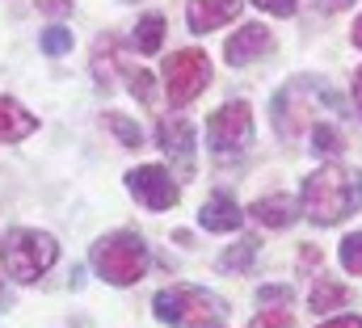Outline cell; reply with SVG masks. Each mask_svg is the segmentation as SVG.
I'll use <instances>...</instances> for the list:
<instances>
[{
  "mask_svg": "<svg viewBox=\"0 0 362 328\" xmlns=\"http://www.w3.org/2000/svg\"><path fill=\"white\" fill-rule=\"evenodd\" d=\"M299 206L308 211V219L316 223H341L350 219L362 206V177L341 168V164H325L316 168L308 181H303V194H299Z\"/></svg>",
  "mask_w": 362,
  "mask_h": 328,
  "instance_id": "cell-1",
  "label": "cell"
},
{
  "mask_svg": "<svg viewBox=\"0 0 362 328\" xmlns=\"http://www.w3.org/2000/svg\"><path fill=\"white\" fill-rule=\"evenodd\" d=\"M89 261L110 286H131L148 274V245L139 232H114V236L93 245Z\"/></svg>",
  "mask_w": 362,
  "mask_h": 328,
  "instance_id": "cell-2",
  "label": "cell"
},
{
  "mask_svg": "<svg viewBox=\"0 0 362 328\" xmlns=\"http://www.w3.org/2000/svg\"><path fill=\"white\" fill-rule=\"evenodd\" d=\"M156 320L173 328H206L223 316V299L202 291V286H169L152 299Z\"/></svg>",
  "mask_w": 362,
  "mask_h": 328,
  "instance_id": "cell-3",
  "label": "cell"
},
{
  "mask_svg": "<svg viewBox=\"0 0 362 328\" xmlns=\"http://www.w3.org/2000/svg\"><path fill=\"white\" fill-rule=\"evenodd\" d=\"M55 261H59V245L47 232L17 228V232L4 236V274L13 282H38Z\"/></svg>",
  "mask_w": 362,
  "mask_h": 328,
  "instance_id": "cell-4",
  "label": "cell"
},
{
  "mask_svg": "<svg viewBox=\"0 0 362 328\" xmlns=\"http://www.w3.org/2000/svg\"><path fill=\"white\" fill-rule=\"evenodd\" d=\"M206 84H211V59H206V51L185 47V51L165 59V93H169L173 110L189 105Z\"/></svg>",
  "mask_w": 362,
  "mask_h": 328,
  "instance_id": "cell-5",
  "label": "cell"
},
{
  "mask_svg": "<svg viewBox=\"0 0 362 328\" xmlns=\"http://www.w3.org/2000/svg\"><path fill=\"white\" fill-rule=\"evenodd\" d=\"M127 189H131L148 211H169V206H177V198H181L173 172L160 168V164H139V168H131V172H127Z\"/></svg>",
  "mask_w": 362,
  "mask_h": 328,
  "instance_id": "cell-6",
  "label": "cell"
},
{
  "mask_svg": "<svg viewBox=\"0 0 362 328\" xmlns=\"http://www.w3.org/2000/svg\"><path fill=\"white\" fill-rule=\"evenodd\" d=\"M249 135H253V114L245 101H228L223 110H215L206 118V139L215 152H236L249 144Z\"/></svg>",
  "mask_w": 362,
  "mask_h": 328,
  "instance_id": "cell-7",
  "label": "cell"
},
{
  "mask_svg": "<svg viewBox=\"0 0 362 328\" xmlns=\"http://www.w3.org/2000/svg\"><path fill=\"white\" fill-rule=\"evenodd\" d=\"M156 139H160L165 156L177 164V177H189L194 172V127L185 118H165L156 127Z\"/></svg>",
  "mask_w": 362,
  "mask_h": 328,
  "instance_id": "cell-8",
  "label": "cell"
},
{
  "mask_svg": "<svg viewBox=\"0 0 362 328\" xmlns=\"http://www.w3.org/2000/svg\"><path fill=\"white\" fill-rule=\"evenodd\" d=\"M274 38L266 25H240L232 38H228V47H223V55H228V64L232 68H245V64H253V59H262V55H270Z\"/></svg>",
  "mask_w": 362,
  "mask_h": 328,
  "instance_id": "cell-9",
  "label": "cell"
},
{
  "mask_svg": "<svg viewBox=\"0 0 362 328\" xmlns=\"http://www.w3.org/2000/svg\"><path fill=\"white\" fill-rule=\"evenodd\" d=\"M236 17H240V0H189V8H185V21L194 34H211Z\"/></svg>",
  "mask_w": 362,
  "mask_h": 328,
  "instance_id": "cell-10",
  "label": "cell"
},
{
  "mask_svg": "<svg viewBox=\"0 0 362 328\" xmlns=\"http://www.w3.org/2000/svg\"><path fill=\"white\" fill-rule=\"evenodd\" d=\"M34 131H38V118L21 101H13V97L0 93V144H17V139H25Z\"/></svg>",
  "mask_w": 362,
  "mask_h": 328,
  "instance_id": "cell-11",
  "label": "cell"
},
{
  "mask_svg": "<svg viewBox=\"0 0 362 328\" xmlns=\"http://www.w3.org/2000/svg\"><path fill=\"white\" fill-rule=\"evenodd\" d=\"M240 219H245V211H240L228 194L206 198V202H202V211H198V223H202L206 232H236V228H240Z\"/></svg>",
  "mask_w": 362,
  "mask_h": 328,
  "instance_id": "cell-12",
  "label": "cell"
},
{
  "mask_svg": "<svg viewBox=\"0 0 362 328\" xmlns=\"http://www.w3.org/2000/svg\"><path fill=\"white\" fill-rule=\"evenodd\" d=\"M249 215L257 219V223H266V228H291L295 223V202L286 198V194H274V198H257L253 206H249Z\"/></svg>",
  "mask_w": 362,
  "mask_h": 328,
  "instance_id": "cell-13",
  "label": "cell"
},
{
  "mask_svg": "<svg viewBox=\"0 0 362 328\" xmlns=\"http://www.w3.org/2000/svg\"><path fill=\"white\" fill-rule=\"evenodd\" d=\"M160 42H165V17H160V13H144V17L135 21V47H139L144 55H156Z\"/></svg>",
  "mask_w": 362,
  "mask_h": 328,
  "instance_id": "cell-14",
  "label": "cell"
},
{
  "mask_svg": "<svg viewBox=\"0 0 362 328\" xmlns=\"http://www.w3.org/2000/svg\"><path fill=\"white\" fill-rule=\"evenodd\" d=\"M350 299V291L346 286H337V282H329V278H316V286H312V312H333V308H341Z\"/></svg>",
  "mask_w": 362,
  "mask_h": 328,
  "instance_id": "cell-15",
  "label": "cell"
},
{
  "mask_svg": "<svg viewBox=\"0 0 362 328\" xmlns=\"http://www.w3.org/2000/svg\"><path fill=\"white\" fill-rule=\"evenodd\" d=\"M253 257H257V240H253V236H240L236 245L219 257V269H249Z\"/></svg>",
  "mask_w": 362,
  "mask_h": 328,
  "instance_id": "cell-16",
  "label": "cell"
},
{
  "mask_svg": "<svg viewBox=\"0 0 362 328\" xmlns=\"http://www.w3.org/2000/svg\"><path fill=\"white\" fill-rule=\"evenodd\" d=\"M105 131L122 144V148H139L144 144V135H139V127L131 122V118H122V114H105Z\"/></svg>",
  "mask_w": 362,
  "mask_h": 328,
  "instance_id": "cell-17",
  "label": "cell"
},
{
  "mask_svg": "<svg viewBox=\"0 0 362 328\" xmlns=\"http://www.w3.org/2000/svg\"><path fill=\"white\" fill-rule=\"evenodd\" d=\"M312 148L316 152H325V156H337V152H346V135L337 131V127H312Z\"/></svg>",
  "mask_w": 362,
  "mask_h": 328,
  "instance_id": "cell-18",
  "label": "cell"
},
{
  "mask_svg": "<svg viewBox=\"0 0 362 328\" xmlns=\"http://www.w3.org/2000/svg\"><path fill=\"white\" fill-rule=\"evenodd\" d=\"M38 47H42V55H64V51H72V30H64V25H51V30H42Z\"/></svg>",
  "mask_w": 362,
  "mask_h": 328,
  "instance_id": "cell-19",
  "label": "cell"
},
{
  "mask_svg": "<svg viewBox=\"0 0 362 328\" xmlns=\"http://www.w3.org/2000/svg\"><path fill=\"white\" fill-rule=\"evenodd\" d=\"M341 265H346L350 274H362V232H354V236L341 240Z\"/></svg>",
  "mask_w": 362,
  "mask_h": 328,
  "instance_id": "cell-20",
  "label": "cell"
},
{
  "mask_svg": "<svg viewBox=\"0 0 362 328\" xmlns=\"http://www.w3.org/2000/svg\"><path fill=\"white\" fill-rule=\"evenodd\" d=\"M257 303H262V308H286V303H291V291H286V286H262V291H257Z\"/></svg>",
  "mask_w": 362,
  "mask_h": 328,
  "instance_id": "cell-21",
  "label": "cell"
},
{
  "mask_svg": "<svg viewBox=\"0 0 362 328\" xmlns=\"http://www.w3.org/2000/svg\"><path fill=\"white\" fill-rule=\"evenodd\" d=\"M249 328H295V320H291V312H282V308H278V312H262Z\"/></svg>",
  "mask_w": 362,
  "mask_h": 328,
  "instance_id": "cell-22",
  "label": "cell"
},
{
  "mask_svg": "<svg viewBox=\"0 0 362 328\" xmlns=\"http://www.w3.org/2000/svg\"><path fill=\"white\" fill-rule=\"evenodd\" d=\"M253 4H257V8H266V13H274V17H291V13L299 8L295 0H253Z\"/></svg>",
  "mask_w": 362,
  "mask_h": 328,
  "instance_id": "cell-23",
  "label": "cell"
},
{
  "mask_svg": "<svg viewBox=\"0 0 362 328\" xmlns=\"http://www.w3.org/2000/svg\"><path fill=\"white\" fill-rule=\"evenodd\" d=\"M131 93L148 101V97H152V72H144V68H139V72H131Z\"/></svg>",
  "mask_w": 362,
  "mask_h": 328,
  "instance_id": "cell-24",
  "label": "cell"
},
{
  "mask_svg": "<svg viewBox=\"0 0 362 328\" xmlns=\"http://www.w3.org/2000/svg\"><path fill=\"white\" fill-rule=\"evenodd\" d=\"M34 8L55 17V13H68V8H72V0H34Z\"/></svg>",
  "mask_w": 362,
  "mask_h": 328,
  "instance_id": "cell-25",
  "label": "cell"
},
{
  "mask_svg": "<svg viewBox=\"0 0 362 328\" xmlns=\"http://www.w3.org/2000/svg\"><path fill=\"white\" fill-rule=\"evenodd\" d=\"M320 328H362L358 316H341V320H329V324H320Z\"/></svg>",
  "mask_w": 362,
  "mask_h": 328,
  "instance_id": "cell-26",
  "label": "cell"
},
{
  "mask_svg": "<svg viewBox=\"0 0 362 328\" xmlns=\"http://www.w3.org/2000/svg\"><path fill=\"white\" fill-rule=\"evenodd\" d=\"M346 4H354V0H320L325 13H337V8H346Z\"/></svg>",
  "mask_w": 362,
  "mask_h": 328,
  "instance_id": "cell-27",
  "label": "cell"
},
{
  "mask_svg": "<svg viewBox=\"0 0 362 328\" xmlns=\"http://www.w3.org/2000/svg\"><path fill=\"white\" fill-rule=\"evenodd\" d=\"M354 101H358V110H362V68L354 72Z\"/></svg>",
  "mask_w": 362,
  "mask_h": 328,
  "instance_id": "cell-28",
  "label": "cell"
},
{
  "mask_svg": "<svg viewBox=\"0 0 362 328\" xmlns=\"http://www.w3.org/2000/svg\"><path fill=\"white\" fill-rule=\"evenodd\" d=\"M8 303H13V295H8V286H4V278H0V312H4Z\"/></svg>",
  "mask_w": 362,
  "mask_h": 328,
  "instance_id": "cell-29",
  "label": "cell"
},
{
  "mask_svg": "<svg viewBox=\"0 0 362 328\" xmlns=\"http://www.w3.org/2000/svg\"><path fill=\"white\" fill-rule=\"evenodd\" d=\"M354 47H362V17L354 21Z\"/></svg>",
  "mask_w": 362,
  "mask_h": 328,
  "instance_id": "cell-30",
  "label": "cell"
}]
</instances>
